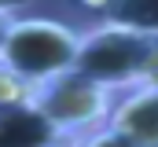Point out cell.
Here are the masks:
<instances>
[{
    "mask_svg": "<svg viewBox=\"0 0 158 147\" xmlns=\"http://www.w3.org/2000/svg\"><path fill=\"white\" fill-rule=\"evenodd\" d=\"M99 7V22H118L158 40V0H92Z\"/></svg>",
    "mask_w": 158,
    "mask_h": 147,
    "instance_id": "cell-6",
    "label": "cell"
},
{
    "mask_svg": "<svg viewBox=\"0 0 158 147\" xmlns=\"http://www.w3.org/2000/svg\"><path fill=\"white\" fill-rule=\"evenodd\" d=\"M114 99H118L114 88H103V85H96L92 77H85L77 70H66L52 81H44V85H37L33 96H30V103L66 140H81V136L103 129Z\"/></svg>",
    "mask_w": 158,
    "mask_h": 147,
    "instance_id": "cell-3",
    "label": "cell"
},
{
    "mask_svg": "<svg viewBox=\"0 0 158 147\" xmlns=\"http://www.w3.org/2000/svg\"><path fill=\"white\" fill-rule=\"evenodd\" d=\"M155 48V37L129 30L118 22H99L96 30L81 33V48L74 59V70L92 77L103 88L125 92L140 81V70Z\"/></svg>",
    "mask_w": 158,
    "mask_h": 147,
    "instance_id": "cell-2",
    "label": "cell"
},
{
    "mask_svg": "<svg viewBox=\"0 0 158 147\" xmlns=\"http://www.w3.org/2000/svg\"><path fill=\"white\" fill-rule=\"evenodd\" d=\"M81 48V30L59 19H44V15H19L11 22V33L4 40L0 52V66L22 77L30 88H37L44 81L59 77V74L74 70Z\"/></svg>",
    "mask_w": 158,
    "mask_h": 147,
    "instance_id": "cell-1",
    "label": "cell"
},
{
    "mask_svg": "<svg viewBox=\"0 0 158 147\" xmlns=\"http://www.w3.org/2000/svg\"><path fill=\"white\" fill-rule=\"evenodd\" d=\"M30 96H33V88H30L22 77H15L7 66H0V110L4 107H19V103H30Z\"/></svg>",
    "mask_w": 158,
    "mask_h": 147,
    "instance_id": "cell-7",
    "label": "cell"
},
{
    "mask_svg": "<svg viewBox=\"0 0 158 147\" xmlns=\"http://www.w3.org/2000/svg\"><path fill=\"white\" fill-rule=\"evenodd\" d=\"M52 144H66V136L33 103L0 110V147H52Z\"/></svg>",
    "mask_w": 158,
    "mask_h": 147,
    "instance_id": "cell-5",
    "label": "cell"
},
{
    "mask_svg": "<svg viewBox=\"0 0 158 147\" xmlns=\"http://www.w3.org/2000/svg\"><path fill=\"white\" fill-rule=\"evenodd\" d=\"M136 85L158 88V40H155V48H151V55H147V63H143V70H140V81Z\"/></svg>",
    "mask_w": 158,
    "mask_h": 147,
    "instance_id": "cell-9",
    "label": "cell"
},
{
    "mask_svg": "<svg viewBox=\"0 0 158 147\" xmlns=\"http://www.w3.org/2000/svg\"><path fill=\"white\" fill-rule=\"evenodd\" d=\"M30 4H40V0H0V11H22V7H30Z\"/></svg>",
    "mask_w": 158,
    "mask_h": 147,
    "instance_id": "cell-11",
    "label": "cell"
},
{
    "mask_svg": "<svg viewBox=\"0 0 158 147\" xmlns=\"http://www.w3.org/2000/svg\"><path fill=\"white\" fill-rule=\"evenodd\" d=\"M15 19H19L15 11H0V52H4V40L11 33V22H15Z\"/></svg>",
    "mask_w": 158,
    "mask_h": 147,
    "instance_id": "cell-10",
    "label": "cell"
},
{
    "mask_svg": "<svg viewBox=\"0 0 158 147\" xmlns=\"http://www.w3.org/2000/svg\"><path fill=\"white\" fill-rule=\"evenodd\" d=\"M74 147H136L132 140H125L121 132H114V129H96V132H88V136H81V140H74Z\"/></svg>",
    "mask_w": 158,
    "mask_h": 147,
    "instance_id": "cell-8",
    "label": "cell"
},
{
    "mask_svg": "<svg viewBox=\"0 0 158 147\" xmlns=\"http://www.w3.org/2000/svg\"><path fill=\"white\" fill-rule=\"evenodd\" d=\"M107 129L121 132L136 147H158V88L132 85V88L118 92Z\"/></svg>",
    "mask_w": 158,
    "mask_h": 147,
    "instance_id": "cell-4",
    "label": "cell"
}]
</instances>
